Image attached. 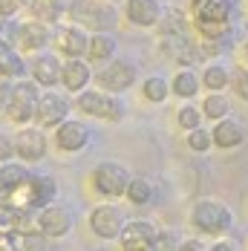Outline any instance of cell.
Listing matches in <instances>:
<instances>
[{
    "instance_id": "8d00e7d4",
    "label": "cell",
    "mask_w": 248,
    "mask_h": 251,
    "mask_svg": "<svg viewBox=\"0 0 248 251\" xmlns=\"http://www.w3.org/2000/svg\"><path fill=\"white\" fill-rule=\"evenodd\" d=\"M211 251H243V246H240L237 240H217V243L211 246Z\"/></svg>"
},
{
    "instance_id": "52a82bcc",
    "label": "cell",
    "mask_w": 248,
    "mask_h": 251,
    "mask_svg": "<svg viewBox=\"0 0 248 251\" xmlns=\"http://www.w3.org/2000/svg\"><path fill=\"white\" fill-rule=\"evenodd\" d=\"M90 228L93 234L101 240H119L124 231V217L119 208L113 205H99L93 214H90Z\"/></svg>"
},
{
    "instance_id": "7a4b0ae2",
    "label": "cell",
    "mask_w": 248,
    "mask_h": 251,
    "mask_svg": "<svg viewBox=\"0 0 248 251\" xmlns=\"http://www.w3.org/2000/svg\"><path fill=\"white\" fill-rule=\"evenodd\" d=\"M191 12H194L197 29L208 41H223V38H228L231 12H234L231 0H194L191 3Z\"/></svg>"
},
{
    "instance_id": "1f68e13d",
    "label": "cell",
    "mask_w": 248,
    "mask_h": 251,
    "mask_svg": "<svg viewBox=\"0 0 248 251\" xmlns=\"http://www.w3.org/2000/svg\"><path fill=\"white\" fill-rule=\"evenodd\" d=\"M211 145H214V133H208V130H191L188 133V148L197 153H208L211 151Z\"/></svg>"
},
{
    "instance_id": "ffe728a7",
    "label": "cell",
    "mask_w": 248,
    "mask_h": 251,
    "mask_svg": "<svg viewBox=\"0 0 248 251\" xmlns=\"http://www.w3.org/2000/svg\"><path fill=\"white\" fill-rule=\"evenodd\" d=\"M61 84L70 90V93H84V87L90 84V67L78 58H70L64 64V75H61Z\"/></svg>"
},
{
    "instance_id": "277c9868",
    "label": "cell",
    "mask_w": 248,
    "mask_h": 251,
    "mask_svg": "<svg viewBox=\"0 0 248 251\" xmlns=\"http://www.w3.org/2000/svg\"><path fill=\"white\" fill-rule=\"evenodd\" d=\"M41 96H44V93L38 90V84H29V81H24V78H18V84L12 87L9 107H6L9 119H12L15 125H29V122H35Z\"/></svg>"
},
{
    "instance_id": "ba28073f",
    "label": "cell",
    "mask_w": 248,
    "mask_h": 251,
    "mask_svg": "<svg viewBox=\"0 0 248 251\" xmlns=\"http://www.w3.org/2000/svg\"><path fill=\"white\" fill-rule=\"evenodd\" d=\"M99 84L107 93H124L136 84V67L130 61H113L99 73Z\"/></svg>"
},
{
    "instance_id": "f1b7e54d",
    "label": "cell",
    "mask_w": 248,
    "mask_h": 251,
    "mask_svg": "<svg viewBox=\"0 0 248 251\" xmlns=\"http://www.w3.org/2000/svg\"><path fill=\"white\" fill-rule=\"evenodd\" d=\"M228 110H231V104H228V99H225L223 93H211L208 99H205V104H202V113L208 116V119H228Z\"/></svg>"
},
{
    "instance_id": "83f0119b",
    "label": "cell",
    "mask_w": 248,
    "mask_h": 251,
    "mask_svg": "<svg viewBox=\"0 0 248 251\" xmlns=\"http://www.w3.org/2000/svg\"><path fill=\"white\" fill-rule=\"evenodd\" d=\"M171 93H174V90H171V84H168L162 75H150L148 81H145V99L153 101V104H162Z\"/></svg>"
},
{
    "instance_id": "d6986e66",
    "label": "cell",
    "mask_w": 248,
    "mask_h": 251,
    "mask_svg": "<svg viewBox=\"0 0 248 251\" xmlns=\"http://www.w3.org/2000/svg\"><path fill=\"white\" fill-rule=\"evenodd\" d=\"M211 133H214V145H217V148H223V151L240 148V145L246 142V130H243L240 122H234V119H220L217 127H214Z\"/></svg>"
},
{
    "instance_id": "ab89813d",
    "label": "cell",
    "mask_w": 248,
    "mask_h": 251,
    "mask_svg": "<svg viewBox=\"0 0 248 251\" xmlns=\"http://www.w3.org/2000/svg\"><path fill=\"white\" fill-rule=\"evenodd\" d=\"M246 58H248V44H246Z\"/></svg>"
},
{
    "instance_id": "6da1fadb",
    "label": "cell",
    "mask_w": 248,
    "mask_h": 251,
    "mask_svg": "<svg viewBox=\"0 0 248 251\" xmlns=\"http://www.w3.org/2000/svg\"><path fill=\"white\" fill-rule=\"evenodd\" d=\"M58 197V185L47 174H35L24 165L6 162L0 168V205L15 211H41Z\"/></svg>"
},
{
    "instance_id": "4dcf8cb0",
    "label": "cell",
    "mask_w": 248,
    "mask_h": 251,
    "mask_svg": "<svg viewBox=\"0 0 248 251\" xmlns=\"http://www.w3.org/2000/svg\"><path fill=\"white\" fill-rule=\"evenodd\" d=\"M176 122H179L182 130H188V133H191V130H197L199 122H202V110H199V107H191V104H188V107H179Z\"/></svg>"
},
{
    "instance_id": "5bb4252c",
    "label": "cell",
    "mask_w": 248,
    "mask_h": 251,
    "mask_svg": "<svg viewBox=\"0 0 248 251\" xmlns=\"http://www.w3.org/2000/svg\"><path fill=\"white\" fill-rule=\"evenodd\" d=\"M18 145V156L21 162H41L47 156V136L38 130V127H29V130H21V136L15 139Z\"/></svg>"
},
{
    "instance_id": "44dd1931",
    "label": "cell",
    "mask_w": 248,
    "mask_h": 251,
    "mask_svg": "<svg viewBox=\"0 0 248 251\" xmlns=\"http://www.w3.org/2000/svg\"><path fill=\"white\" fill-rule=\"evenodd\" d=\"M26 73V64L21 61V55L15 52V47L9 41L0 38V75L6 78H24Z\"/></svg>"
},
{
    "instance_id": "7402d4cb",
    "label": "cell",
    "mask_w": 248,
    "mask_h": 251,
    "mask_svg": "<svg viewBox=\"0 0 248 251\" xmlns=\"http://www.w3.org/2000/svg\"><path fill=\"white\" fill-rule=\"evenodd\" d=\"M15 234V249L18 251H52L50 240L41 228H32V231H12Z\"/></svg>"
},
{
    "instance_id": "7c38bea8",
    "label": "cell",
    "mask_w": 248,
    "mask_h": 251,
    "mask_svg": "<svg viewBox=\"0 0 248 251\" xmlns=\"http://www.w3.org/2000/svg\"><path fill=\"white\" fill-rule=\"evenodd\" d=\"M55 142H58L61 151H67V153L84 151L90 145V127L84 125V122L67 119L64 125H58V130H55Z\"/></svg>"
},
{
    "instance_id": "e575fe53",
    "label": "cell",
    "mask_w": 248,
    "mask_h": 251,
    "mask_svg": "<svg viewBox=\"0 0 248 251\" xmlns=\"http://www.w3.org/2000/svg\"><path fill=\"white\" fill-rule=\"evenodd\" d=\"M12 156H18V145H15V142L6 136V133H0V162L6 165Z\"/></svg>"
},
{
    "instance_id": "9a60e30c",
    "label": "cell",
    "mask_w": 248,
    "mask_h": 251,
    "mask_svg": "<svg viewBox=\"0 0 248 251\" xmlns=\"http://www.w3.org/2000/svg\"><path fill=\"white\" fill-rule=\"evenodd\" d=\"M61 75H64V64L58 61V55L44 52V55L32 58V78H35V84L55 87V84H61Z\"/></svg>"
},
{
    "instance_id": "30bf717a",
    "label": "cell",
    "mask_w": 248,
    "mask_h": 251,
    "mask_svg": "<svg viewBox=\"0 0 248 251\" xmlns=\"http://www.w3.org/2000/svg\"><path fill=\"white\" fill-rule=\"evenodd\" d=\"M38 228L52 240L67 237L73 231V214L67 208H61V205H47V208L38 211Z\"/></svg>"
},
{
    "instance_id": "74e56055",
    "label": "cell",
    "mask_w": 248,
    "mask_h": 251,
    "mask_svg": "<svg viewBox=\"0 0 248 251\" xmlns=\"http://www.w3.org/2000/svg\"><path fill=\"white\" fill-rule=\"evenodd\" d=\"M176 251H205V246H202L199 240H185V243H179Z\"/></svg>"
},
{
    "instance_id": "4316f807",
    "label": "cell",
    "mask_w": 248,
    "mask_h": 251,
    "mask_svg": "<svg viewBox=\"0 0 248 251\" xmlns=\"http://www.w3.org/2000/svg\"><path fill=\"white\" fill-rule=\"evenodd\" d=\"M228 70L220 67V64H211V67H205V73H202V84L211 90V93H223L225 87H228Z\"/></svg>"
},
{
    "instance_id": "ac0fdd59",
    "label": "cell",
    "mask_w": 248,
    "mask_h": 251,
    "mask_svg": "<svg viewBox=\"0 0 248 251\" xmlns=\"http://www.w3.org/2000/svg\"><path fill=\"white\" fill-rule=\"evenodd\" d=\"M15 35H18V44L24 47V50H44L47 44H50V29L44 21H29V24H21L15 29Z\"/></svg>"
},
{
    "instance_id": "d6a6232c",
    "label": "cell",
    "mask_w": 248,
    "mask_h": 251,
    "mask_svg": "<svg viewBox=\"0 0 248 251\" xmlns=\"http://www.w3.org/2000/svg\"><path fill=\"white\" fill-rule=\"evenodd\" d=\"M231 87H234V93L243 101H248V67H240V70L231 75Z\"/></svg>"
},
{
    "instance_id": "cb8c5ba5",
    "label": "cell",
    "mask_w": 248,
    "mask_h": 251,
    "mask_svg": "<svg viewBox=\"0 0 248 251\" xmlns=\"http://www.w3.org/2000/svg\"><path fill=\"white\" fill-rule=\"evenodd\" d=\"M29 9H32L35 21L55 24V21L64 15V9H67V0H32V3H29Z\"/></svg>"
},
{
    "instance_id": "f546056e",
    "label": "cell",
    "mask_w": 248,
    "mask_h": 251,
    "mask_svg": "<svg viewBox=\"0 0 248 251\" xmlns=\"http://www.w3.org/2000/svg\"><path fill=\"white\" fill-rule=\"evenodd\" d=\"M159 32H162V35H182V32H185V18H182V12H179V9H171L168 15H162Z\"/></svg>"
},
{
    "instance_id": "836d02e7",
    "label": "cell",
    "mask_w": 248,
    "mask_h": 251,
    "mask_svg": "<svg viewBox=\"0 0 248 251\" xmlns=\"http://www.w3.org/2000/svg\"><path fill=\"white\" fill-rule=\"evenodd\" d=\"M179 249V243H176V237L171 231H162V234H156V240H153V251H176Z\"/></svg>"
},
{
    "instance_id": "f35d334b",
    "label": "cell",
    "mask_w": 248,
    "mask_h": 251,
    "mask_svg": "<svg viewBox=\"0 0 248 251\" xmlns=\"http://www.w3.org/2000/svg\"><path fill=\"white\" fill-rule=\"evenodd\" d=\"M24 3H32V0H21V6H24Z\"/></svg>"
},
{
    "instance_id": "484cf974",
    "label": "cell",
    "mask_w": 248,
    "mask_h": 251,
    "mask_svg": "<svg viewBox=\"0 0 248 251\" xmlns=\"http://www.w3.org/2000/svg\"><path fill=\"white\" fill-rule=\"evenodd\" d=\"M127 202L130 205H148L153 200V185H150L145 176H133L130 179V185H127Z\"/></svg>"
},
{
    "instance_id": "d590c367",
    "label": "cell",
    "mask_w": 248,
    "mask_h": 251,
    "mask_svg": "<svg viewBox=\"0 0 248 251\" xmlns=\"http://www.w3.org/2000/svg\"><path fill=\"white\" fill-rule=\"evenodd\" d=\"M21 9V0H0V18H12Z\"/></svg>"
},
{
    "instance_id": "603a6c76",
    "label": "cell",
    "mask_w": 248,
    "mask_h": 251,
    "mask_svg": "<svg viewBox=\"0 0 248 251\" xmlns=\"http://www.w3.org/2000/svg\"><path fill=\"white\" fill-rule=\"evenodd\" d=\"M199 87H202V78L191 70H179L171 81V90H174L176 99H194L199 93Z\"/></svg>"
},
{
    "instance_id": "9c48e42d",
    "label": "cell",
    "mask_w": 248,
    "mask_h": 251,
    "mask_svg": "<svg viewBox=\"0 0 248 251\" xmlns=\"http://www.w3.org/2000/svg\"><path fill=\"white\" fill-rule=\"evenodd\" d=\"M67 116H70V101L64 99V96H58V93H44V96H41L38 116H35V122H38L41 130H44V127L50 130V127L64 125Z\"/></svg>"
},
{
    "instance_id": "8992f818",
    "label": "cell",
    "mask_w": 248,
    "mask_h": 251,
    "mask_svg": "<svg viewBox=\"0 0 248 251\" xmlns=\"http://www.w3.org/2000/svg\"><path fill=\"white\" fill-rule=\"evenodd\" d=\"M78 110L87 113V116H96V119H107V122H119L122 119V101H116L107 90L99 93V90H84L78 93Z\"/></svg>"
},
{
    "instance_id": "4fadbf2b",
    "label": "cell",
    "mask_w": 248,
    "mask_h": 251,
    "mask_svg": "<svg viewBox=\"0 0 248 251\" xmlns=\"http://www.w3.org/2000/svg\"><path fill=\"white\" fill-rule=\"evenodd\" d=\"M162 55L174 64H194L197 61V47L191 44V38L182 32V35H162V44H159Z\"/></svg>"
},
{
    "instance_id": "e0dca14e",
    "label": "cell",
    "mask_w": 248,
    "mask_h": 251,
    "mask_svg": "<svg viewBox=\"0 0 248 251\" xmlns=\"http://www.w3.org/2000/svg\"><path fill=\"white\" fill-rule=\"evenodd\" d=\"M127 21L136 26H156L162 21L159 0H127Z\"/></svg>"
},
{
    "instance_id": "3957f363",
    "label": "cell",
    "mask_w": 248,
    "mask_h": 251,
    "mask_svg": "<svg viewBox=\"0 0 248 251\" xmlns=\"http://www.w3.org/2000/svg\"><path fill=\"white\" fill-rule=\"evenodd\" d=\"M191 223L197 231L208 234V237H223L234 226V214L214 200H199L191 211Z\"/></svg>"
},
{
    "instance_id": "8fae6325",
    "label": "cell",
    "mask_w": 248,
    "mask_h": 251,
    "mask_svg": "<svg viewBox=\"0 0 248 251\" xmlns=\"http://www.w3.org/2000/svg\"><path fill=\"white\" fill-rule=\"evenodd\" d=\"M156 228L150 223H142V220H133L127 223L122 231V251H153V240H156Z\"/></svg>"
},
{
    "instance_id": "2e32d148",
    "label": "cell",
    "mask_w": 248,
    "mask_h": 251,
    "mask_svg": "<svg viewBox=\"0 0 248 251\" xmlns=\"http://www.w3.org/2000/svg\"><path fill=\"white\" fill-rule=\"evenodd\" d=\"M58 47L67 58H81L84 52H90V35L81 26H64L58 32Z\"/></svg>"
},
{
    "instance_id": "d4e9b609",
    "label": "cell",
    "mask_w": 248,
    "mask_h": 251,
    "mask_svg": "<svg viewBox=\"0 0 248 251\" xmlns=\"http://www.w3.org/2000/svg\"><path fill=\"white\" fill-rule=\"evenodd\" d=\"M116 55V38L110 32H99L90 38V58L93 61H110Z\"/></svg>"
},
{
    "instance_id": "5b68a950",
    "label": "cell",
    "mask_w": 248,
    "mask_h": 251,
    "mask_svg": "<svg viewBox=\"0 0 248 251\" xmlns=\"http://www.w3.org/2000/svg\"><path fill=\"white\" fill-rule=\"evenodd\" d=\"M133 176L127 174V168L119 162H101L99 168L93 171V188L99 191L101 197L107 200H119L127 194V185H130Z\"/></svg>"
}]
</instances>
